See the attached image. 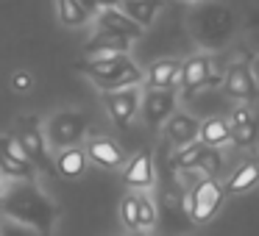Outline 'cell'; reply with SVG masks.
<instances>
[{"mask_svg":"<svg viewBox=\"0 0 259 236\" xmlns=\"http://www.w3.org/2000/svg\"><path fill=\"white\" fill-rule=\"evenodd\" d=\"M198 128H201V123L195 117H190L184 111H173L167 117V123H164V136L176 147H184L190 142H198Z\"/></svg>","mask_w":259,"mask_h":236,"instance_id":"12","label":"cell"},{"mask_svg":"<svg viewBox=\"0 0 259 236\" xmlns=\"http://www.w3.org/2000/svg\"><path fill=\"white\" fill-rule=\"evenodd\" d=\"M184 3H192V0H184Z\"/></svg>","mask_w":259,"mask_h":236,"instance_id":"34","label":"cell"},{"mask_svg":"<svg viewBox=\"0 0 259 236\" xmlns=\"http://www.w3.org/2000/svg\"><path fill=\"white\" fill-rule=\"evenodd\" d=\"M0 195H3V181H0Z\"/></svg>","mask_w":259,"mask_h":236,"instance_id":"33","label":"cell"},{"mask_svg":"<svg viewBox=\"0 0 259 236\" xmlns=\"http://www.w3.org/2000/svg\"><path fill=\"white\" fill-rule=\"evenodd\" d=\"M0 208L17 225H28V228L39 230L42 236L51 230L53 217H56L53 203L31 184H20L9 189V195H0Z\"/></svg>","mask_w":259,"mask_h":236,"instance_id":"1","label":"cell"},{"mask_svg":"<svg viewBox=\"0 0 259 236\" xmlns=\"http://www.w3.org/2000/svg\"><path fill=\"white\" fill-rule=\"evenodd\" d=\"M226 200V192H223V184L218 178H201L184 197V208L187 214L192 217V222H209L214 214L220 211Z\"/></svg>","mask_w":259,"mask_h":236,"instance_id":"3","label":"cell"},{"mask_svg":"<svg viewBox=\"0 0 259 236\" xmlns=\"http://www.w3.org/2000/svg\"><path fill=\"white\" fill-rule=\"evenodd\" d=\"M218 75H214V64H212V56L206 53H198V56H190L184 64H181V73H179V84H181V92L184 97H195V92L206 84H218Z\"/></svg>","mask_w":259,"mask_h":236,"instance_id":"5","label":"cell"},{"mask_svg":"<svg viewBox=\"0 0 259 236\" xmlns=\"http://www.w3.org/2000/svg\"><path fill=\"white\" fill-rule=\"evenodd\" d=\"M140 100H142V92L137 86H125V89H117V92H103V106H106L109 117H112V123L117 128H128V123L140 111Z\"/></svg>","mask_w":259,"mask_h":236,"instance_id":"6","label":"cell"},{"mask_svg":"<svg viewBox=\"0 0 259 236\" xmlns=\"http://www.w3.org/2000/svg\"><path fill=\"white\" fill-rule=\"evenodd\" d=\"M253 186H259V161H242L223 184V192L226 195H242V192H251Z\"/></svg>","mask_w":259,"mask_h":236,"instance_id":"15","label":"cell"},{"mask_svg":"<svg viewBox=\"0 0 259 236\" xmlns=\"http://www.w3.org/2000/svg\"><path fill=\"white\" fill-rule=\"evenodd\" d=\"M131 64L134 62L128 58V53H92V56H87L84 62H78L75 67L95 84V81H106V78L120 75L123 70H128Z\"/></svg>","mask_w":259,"mask_h":236,"instance_id":"7","label":"cell"},{"mask_svg":"<svg viewBox=\"0 0 259 236\" xmlns=\"http://www.w3.org/2000/svg\"><path fill=\"white\" fill-rule=\"evenodd\" d=\"M142 81V70L137 64H131L128 70H123L120 75L114 78H106V81H95V86L101 92H117V89H125V86H137Z\"/></svg>","mask_w":259,"mask_h":236,"instance_id":"22","label":"cell"},{"mask_svg":"<svg viewBox=\"0 0 259 236\" xmlns=\"http://www.w3.org/2000/svg\"><path fill=\"white\" fill-rule=\"evenodd\" d=\"M206 150V145H201V142H190V145L179 147V153H176L173 164L179 169H195L198 161H201V153Z\"/></svg>","mask_w":259,"mask_h":236,"instance_id":"24","label":"cell"},{"mask_svg":"<svg viewBox=\"0 0 259 236\" xmlns=\"http://www.w3.org/2000/svg\"><path fill=\"white\" fill-rule=\"evenodd\" d=\"M12 86H14L17 92H28L31 86H34V78H31L25 70H17V73L12 75Z\"/></svg>","mask_w":259,"mask_h":236,"instance_id":"28","label":"cell"},{"mask_svg":"<svg viewBox=\"0 0 259 236\" xmlns=\"http://www.w3.org/2000/svg\"><path fill=\"white\" fill-rule=\"evenodd\" d=\"M45 142L53 150H64V147H75L87 134V117L84 111H75V108H64L56 111L42 128Z\"/></svg>","mask_w":259,"mask_h":236,"instance_id":"2","label":"cell"},{"mask_svg":"<svg viewBox=\"0 0 259 236\" xmlns=\"http://www.w3.org/2000/svg\"><path fill=\"white\" fill-rule=\"evenodd\" d=\"M56 12H59L62 25H67V28H78V25H84L90 20L87 9L81 6L78 0H56Z\"/></svg>","mask_w":259,"mask_h":236,"instance_id":"21","label":"cell"},{"mask_svg":"<svg viewBox=\"0 0 259 236\" xmlns=\"http://www.w3.org/2000/svg\"><path fill=\"white\" fill-rule=\"evenodd\" d=\"M159 9H162V0H123L120 3V12L134 20L140 28H151Z\"/></svg>","mask_w":259,"mask_h":236,"instance_id":"17","label":"cell"},{"mask_svg":"<svg viewBox=\"0 0 259 236\" xmlns=\"http://www.w3.org/2000/svg\"><path fill=\"white\" fill-rule=\"evenodd\" d=\"M95 20H98V25H101V31L125 36L128 42L140 39V36L145 34V28H140V25H137L131 17H125L120 9H101V12L95 14Z\"/></svg>","mask_w":259,"mask_h":236,"instance_id":"11","label":"cell"},{"mask_svg":"<svg viewBox=\"0 0 259 236\" xmlns=\"http://www.w3.org/2000/svg\"><path fill=\"white\" fill-rule=\"evenodd\" d=\"M92 3H95V9L101 12V9H120L123 0H92Z\"/></svg>","mask_w":259,"mask_h":236,"instance_id":"30","label":"cell"},{"mask_svg":"<svg viewBox=\"0 0 259 236\" xmlns=\"http://www.w3.org/2000/svg\"><path fill=\"white\" fill-rule=\"evenodd\" d=\"M120 219H123V225L128 230H140V219H137V195L134 192L125 195L123 203H120Z\"/></svg>","mask_w":259,"mask_h":236,"instance_id":"27","label":"cell"},{"mask_svg":"<svg viewBox=\"0 0 259 236\" xmlns=\"http://www.w3.org/2000/svg\"><path fill=\"white\" fill-rule=\"evenodd\" d=\"M198 142L206 147H220L229 142V123L223 117H212L206 123H201L198 128Z\"/></svg>","mask_w":259,"mask_h":236,"instance_id":"19","label":"cell"},{"mask_svg":"<svg viewBox=\"0 0 259 236\" xmlns=\"http://www.w3.org/2000/svg\"><path fill=\"white\" fill-rule=\"evenodd\" d=\"M140 111L148 128H162L176 111V89H145L140 100Z\"/></svg>","mask_w":259,"mask_h":236,"instance_id":"8","label":"cell"},{"mask_svg":"<svg viewBox=\"0 0 259 236\" xmlns=\"http://www.w3.org/2000/svg\"><path fill=\"white\" fill-rule=\"evenodd\" d=\"M87 161H95L98 167L103 169H117L123 164V153L114 145L112 139H103V136H95V139L87 142Z\"/></svg>","mask_w":259,"mask_h":236,"instance_id":"14","label":"cell"},{"mask_svg":"<svg viewBox=\"0 0 259 236\" xmlns=\"http://www.w3.org/2000/svg\"><path fill=\"white\" fill-rule=\"evenodd\" d=\"M123 181L134 192H148L153 186V158L148 150H140L131 156V161L123 169Z\"/></svg>","mask_w":259,"mask_h":236,"instance_id":"10","label":"cell"},{"mask_svg":"<svg viewBox=\"0 0 259 236\" xmlns=\"http://www.w3.org/2000/svg\"><path fill=\"white\" fill-rule=\"evenodd\" d=\"M259 139V123L256 117L248 120V123H240V125H231L229 128V142H234L237 147H253Z\"/></svg>","mask_w":259,"mask_h":236,"instance_id":"23","label":"cell"},{"mask_svg":"<svg viewBox=\"0 0 259 236\" xmlns=\"http://www.w3.org/2000/svg\"><path fill=\"white\" fill-rule=\"evenodd\" d=\"M179 73H181V62H176V58H162V62H153L151 67L142 73V81H145L148 89H176Z\"/></svg>","mask_w":259,"mask_h":236,"instance_id":"13","label":"cell"},{"mask_svg":"<svg viewBox=\"0 0 259 236\" xmlns=\"http://www.w3.org/2000/svg\"><path fill=\"white\" fill-rule=\"evenodd\" d=\"M128 236H142V230H131V233Z\"/></svg>","mask_w":259,"mask_h":236,"instance_id":"32","label":"cell"},{"mask_svg":"<svg viewBox=\"0 0 259 236\" xmlns=\"http://www.w3.org/2000/svg\"><path fill=\"white\" fill-rule=\"evenodd\" d=\"M128 47H131V42L125 36L109 34V31H98L84 45V53L87 56H92V53H128Z\"/></svg>","mask_w":259,"mask_h":236,"instance_id":"18","label":"cell"},{"mask_svg":"<svg viewBox=\"0 0 259 236\" xmlns=\"http://www.w3.org/2000/svg\"><path fill=\"white\" fill-rule=\"evenodd\" d=\"M248 120H253V111H251L248 106H240V108H234V111L229 114V120H226V123H229V128H231V125L248 123Z\"/></svg>","mask_w":259,"mask_h":236,"instance_id":"29","label":"cell"},{"mask_svg":"<svg viewBox=\"0 0 259 236\" xmlns=\"http://www.w3.org/2000/svg\"><path fill=\"white\" fill-rule=\"evenodd\" d=\"M251 73H253V78H259V56L253 58V64H251Z\"/></svg>","mask_w":259,"mask_h":236,"instance_id":"31","label":"cell"},{"mask_svg":"<svg viewBox=\"0 0 259 236\" xmlns=\"http://www.w3.org/2000/svg\"><path fill=\"white\" fill-rule=\"evenodd\" d=\"M220 167H223V156H220L218 147H206V150L201 153V161H198L195 169H201L203 178H218Z\"/></svg>","mask_w":259,"mask_h":236,"instance_id":"26","label":"cell"},{"mask_svg":"<svg viewBox=\"0 0 259 236\" xmlns=\"http://www.w3.org/2000/svg\"><path fill=\"white\" fill-rule=\"evenodd\" d=\"M14 139H17L20 147L25 150L31 167L42 169V172H51L53 161H51V156H48V142H45V134H42V128H39V120H36V117H25L23 123L17 125Z\"/></svg>","mask_w":259,"mask_h":236,"instance_id":"4","label":"cell"},{"mask_svg":"<svg viewBox=\"0 0 259 236\" xmlns=\"http://www.w3.org/2000/svg\"><path fill=\"white\" fill-rule=\"evenodd\" d=\"M0 175L14 178V181H34L36 169L31 167L28 161H17L14 156H9V153L0 147Z\"/></svg>","mask_w":259,"mask_h":236,"instance_id":"20","label":"cell"},{"mask_svg":"<svg viewBox=\"0 0 259 236\" xmlns=\"http://www.w3.org/2000/svg\"><path fill=\"white\" fill-rule=\"evenodd\" d=\"M134 195H137V219H140V230L153 228V222H156V206H153V200L148 195H142V192H134Z\"/></svg>","mask_w":259,"mask_h":236,"instance_id":"25","label":"cell"},{"mask_svg":"<svg viewBox=\"0 0 259 236\" xmlns=\"http://www.w3.org/2000/svg\"><path fill=\"white\" fill-rule=\"evenodd\" d=\"M56 172L62 178H81L87 172V153L81 150L78 145L75 147H64V150L56 153V161H53Z\"/></svg>","mask_w":259,"mask_h":236,"instance_id":"16","label":"cell"},{"mask_svg":"<svg viewBox=\"0 0 259 236\" xmlns=\"http://www.w3.org/2000/svg\"><path fill=\"white\" fill-rule=\"evenodd\" d=\"M226 95L237 100H253L256 97V78H253L248 64H231L223 75Z\"/></svg>","mask_w":259,"mask_h":236,"instance_id":"9","label":"cell"}]
</instances>
